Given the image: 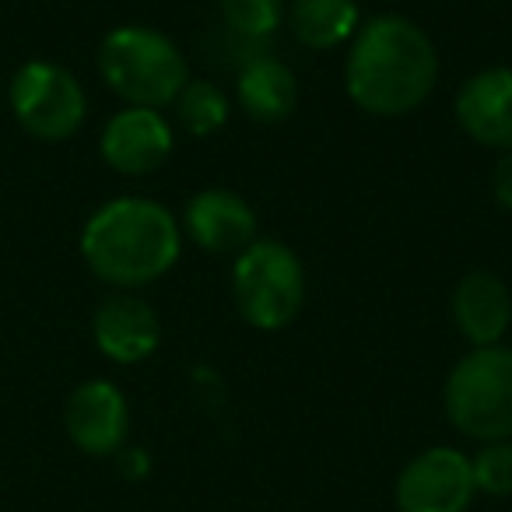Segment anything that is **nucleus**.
I'll list each match as a JSON object with an SVG mask.
<instances>
[{"mask_svg":"<svg viewBox=\"0 0 512 512\" xmlns=\"http://www.w3.org/2000/svg\"><path fill=\"white\" fill-rule=\"evenodd\" d=\"M439 81V50L418 22L376 15L348 43L344 88L362 113L400 120L428 102Z\"/></svg>","mask_w":512,"mask_h":512,"instance_id":"obj_1","label":"nucleus"},{"mask_svg":"<svg viewBox=\"0 0 512 512\" xmlns=\"http://www.w3.org/2000/svg\"><path fill=\"white\" fill-rule=\"evenodd\" d=\"M183 228L165 204L148 197H116L81 228V260L116 292L155 285L179 264Z\"/></svg>","mask_w":512,"mask_h":512,"instance_id":"obj_2","label":"nucleus"},{"mask_svg":"<svg viewBox=\"0 0 512 512\" xmlns=\"http://www.w3.org/2000/svg\"><path fill=\"white\" fill-rule=\"evenodd\" d=\"M99 74L127 106L165 109L190 81V64L165 32L116 25L99 43Z\"/></svg>","mask_w":512,"mask_h":512,"instance_id":"obj_3","label":"nucleus"},{"mask_svg":"<svg viewBox=\"0 0 512 512\" xmlns=\"http://www.w3.org/2000/svg\"><path fill=\"white\" fill-rule=\"evenodd\" d=\"M449 425L474 442L512 439V348H470L442 390Z\"/></svg>","mask_w":512,"mask_h":512,"instance_id":"obj_4","label":"nucleus"},{"mask_svg":"<svg viewBox=\"0 0 512 512\" xmlns=\"http://www.w3.org/2000/svg\"><path fill=\"white\" fill-rule=\"evenodd\" d=\"M232 299L253 330H285L306 302V271L281 239H253L232 264Z\"/></svg>","mask_w":512,"mask_h":512,"instance_id":"obj_5","label":"nucleus"},{"mask_svg":"<svg viewBox=\"0 0 512 512\" xmlns=\"http://www.w3.org/2000/svg\"><path fill=\"white\" fill-rule=\"evenodd\" d=\"M8 102L18 127L46 144L74 137L88 116V95L81 81L53 60H29L18 67Z\"/></svg>","mask_w":512,"mask_h":512,"instance_id":"obj_6","label":"nucleus"},{"mask_svg":"<svg viewBox=\"0 0 512 512\" xmlns=\"http://www.w3.org/2000/svg\"><path fill=\"white\" fill-rule=\"evenodd\" d=\"M477 495L470 456L453 446L418 453L397 477V512H467Z\"/></svg>","mask_w":512,"mask_h":512,"instance_id":"obj_7","label":"nucleus"},{"mask_svg":"<svg viewBox=\"0 0 512 512\" xmlns=\"http://www.w3.org/2000/svg\"><path fill=\"white\" fill-rule=\"evenodd\" d=\"M172 148H176V130L162 109H120L109 116L99 137L102 162L120 176H151L169 162Z\"/></svg>","mask_w":512,"mask_h":512,"instance_id":"obj_8","label":"nucleus"},{"mask_svg":"<svg viewBox=\"0 0 512 512\" xmlns=\"http://www.w3.org/2000/svg\"><path fill=\"white\" fill-rule=\"evenodd\" d=\"M64 425L71 442L88 456H116L130 432L127 397L109 379H88L74 386L64 407Z\"/></svg>","mask_w":512,"mask_h":512,"instance_id":"obj_9","label":"nucleus"},{"mask_svg":"<svg viewBox=\"0 0 512 512\" xmlns=\"http://www.w3.org/2000/svg\"><path fill=\"white\" fill-rule=\"evenodd\" d=\"M183 235L200 246L204 253L214 256H239L256 235V211L249 200L225 186H207L197 190L183 207V221H179Z\"/></svg>","mask_w":512,"mask_h":512,"instance_id":"obj_10","label":"nucleus"},{"mask_svg":"<svg viewBox=\"0 0 512 512\" xmlns=\"http://www.w3.org/2000/svg\"><path fill=\"white\" fill-rule=\"evenodd\" d=\"M95 348L116 365H141L162 344V320L134 292H113L92 316Z\"/></svg>","mask_w":512,"mask_h":512,"instance_id":"obj_11","label":"nucleus"},{"mask_svg":"<svg viewBox=\"0 0 512 512\" xmlns=\"http://www.w3.org/2000/svg\"><path fill=\"white\" fill-rule=\"evenodd\" d=\"M460 130L481 148L512 151V67H484L460 85L453 102Z\"/></svg>","mask_w":512,"mask_h":512,"instance_id":"obj_12","label":"nucleus"},{"mask_svg":"<svg viewBox=\"0 0 512 512\" xmlns=\"http://www.w3.org/2000/svg\"><path fill=\"white\" fill-rule=\"evenodd\" d=\"M453 323L470 348L502 344L512 327V292L498 274L470 271L453 288Z\"/></svg>","mask_w":512,"mask_h":512,"instance_id":"obj_13","label":"nucleus"},{"mask_svg":"<svg viewBox=\"0 0 512 512\" xmlns=\"http://www.w3.org/2000/svg\"><path fill=\"white\" fill-rule=\"evenodd\" d=\"M235 102L256 123H281L299 106V81L295 71L274 53H256L242 60L235 74Z\"/></svg>","mask_w":512,"mask_h":512,"instance_id":"obj_14","label":"nucleus"},{"mask_svg":"<svg viewBox=\"0 0 512 512\" xmlns=\"http://www.w3.org/2000/svg\"><path fill=\"white\" fill-rule=\"evenodd\" d=\"M285 25L292 39L313 53L341 50L362 29V11L355 0H288Z\"/></svg>","mask_w":512,"mask_h":512,"instance_id":"obj_15","label":"nucleus"},{"mask_svg":"<svg viewBox=\"0 0 512 512\" xmlns=\"http://www.w3.org/2000/svg\"><path fill=\"white\" fill-rule=\"evenodd\" d=\"M172 109H176L179 127H183L190 137H211L228 123L232 99H228V92L218 85V81L190 78L183 92L176 95Z\"/></svg>","mask_w":512,"mask_h":512,"instance_id":"obj_16","label":"nucleus"},{"mask_svg":"<svg viewBox=\"0 0 512 512\" xmlns=\"http://www.w3.org/2000/svg\"><path fill=\"white\" fill-rule=\"evenodd\" d=\"M218 11L235 39L267 43L285 25L288 0H218Z\"/></svg>","mask_w":512,"mask_h":512,"instance_id":"obj_17","label":"nucleus"},{"mask_svg":"<svg viewBox=\"0 0 512 512\" xmlns=\"http://www.w3.org/2000/svg\"><path fill=\"white\" fill-rule=\"evenodd\" d=\"M470 470H474L477 491L495 498L512 495V439L484 442L477 456H470Z\"/></svg>","mask_w":512,"mask_h":512,"instance_id":"obj_18","label":"nucleus"},{"mask_svg":"<svg viewBox=\"0 0 512 512\" xmlns=\"http://www.w3.org/2000/svg\"><path fill=\"white\" fill-rule=\"evenodd\" d=\"M491 197H495L505 211H512V151H502L495 169H491Z\"/></svg>","mask_w":512,"mask_h":512,"instance_id":"obj_19","label":"nucleus"}]
</instances>
